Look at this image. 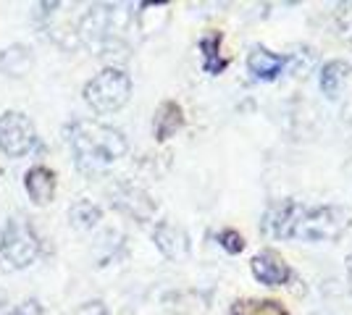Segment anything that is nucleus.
Returning a JSON list of instances; mask_svg holds the SVG:
<instances>
[{
	"label": "nucleus",
	"mask_w": 352,
	"mask_h": 315,
	"mask_svg": "<svg viewBox=\"0 0 352 315\" xmlns=\"http://www.w3.org/2000/svg\"><path fill=\"white\" fill-rule=\"evenodd\" d=\"M24 187H27V195L34 205H47L56 195V174L45 165H34L27 171Z\"/></svg>",
	"instance_id": "9b49d317"
},
{
	"label": "nucleus",
	"mask_w": 352,
	"mask_h": 315,
	"mask_svg": "<svg viewBox=\"0 0 352 315\" xmlns=\"http://www.w3.org/2000/svg\"><path fill=\"white\" fill-rule=\"evenodd\" d=\"M250 270H252V276L265 286H284L289 279H292L289 263H287L281 255H276V253H271V250L258 253V255L252 257Z\"/></svg>",
	"instance_id": "423d86ee"
},
{
	"label": "nucleus",
	"mask_w": 352,
	"mask_h": 315,
	"mask_svg": "<svg viewBox=\"0 0 352 315\" xmlns=\"http://www.w3.org/2000/svg\"><path fill=\"white\" fill-rule=\"evenodd\" d=\"M300 202L287 197V200H279L276 205H271V210L265 213V229L271 237L276 240H292L294 224H297V215H300Z\"/></svg>",
	"instance_id": "0eeeda50"
},
{
	"label": "nucleus",
	"mask_w": 352,
	"mask_h": 315,
	"mask_svg": "<svg viewBox=\"0 0 352 315\" xmlns=\"http://www.w3.org/2000/svg\"><path fill=\"white\" fill-rule=\"evenodd\" d=\"M74 315H108V310H105L103 302L95 300V302H85V305H82Z\"/></svg>",
	"instance_id": "412c9836"
},
{
	"label": "nucleus",
	"mask_w": 352,
	"mask_h": 315,
	"mask_svg": "<svg viewBox=\"0 0 352 315\" xmlns=\"http://www.w3.org/2000/svg\"><path fill=\"white\" fill-rule=\"evenodd\" d=\"M182 126H184V110H182V105L174 103V100H166V103L158 105V110L153 116V135H155L158 142H166L168 137H174Z\"/></svg>",
	"instance_id": "f8f14e48"
},
{
	"label": "nucleus",
	"mask_w": 352,
	"mask_h": 315,
	"mask_svg": "<svg viewBox=\"0 0 352 315\" xmlns=\"http://www.w3.org/2000/svg\"><path fill=\"white\" fill-rule=\"evenodd\" d=\"M248 71L261 82H274L287 71V56H279L263 45H255L248 56Z\"/></svg>",
	"instance_id": "6e6552de"
},
{
	"label": "nucleus",
	"mask_w": 352,
	"mask_h": 315,
	"mask_svg": "<svg viewBox=\"0 0 352 315\" xmlns=\"http://www.w3.org/2000/svg\"><path fill=\"white\" fill-rule=\"evenodd\" d=\"M40 255V240L24 218H11L0 237V263L6 270L27 268Z\"/></svg>",
	"instance_id": "20e7f679"
},
{
	"label": "nucleus",
	"mask_w": 352,
	"mask_h": 315,
	"mask_svg": "<svg viewBox=\"0 0 352 315\" xmlns=\"http://www.w3.org/2000/svg\"><path fill=\"white\" fill-rule=\"evenodd\" d=\"M113 205L124 210L126 215H132L134 221H150L155 213V202L150 200L147 192L137 189V187H118L113 192Z\"/></svg>",
	"instance_id": "9d476101"
},
{
	"label": "nucleus",
	"mask_w": 352,
	"mask_h": 315,
	"mask_svg": "<svg viewBox=\"0 0 352 315\" xmlns=\"http://www.w3.org/2000/svg\"><path fill=\"white\" fill-rule=\"evenodd\" d=\"M347 279H350V284H352V253H350V257H347Z\"/></svg>",
	"instance_id": "5701e85b"
},
{
	"label": "nucleus",
	"mask_w": 352,
	"mask_h": 315,
	"mask_svg": "<svg viewBox=\"0 0 352 315\" xmlns=\"http://www.w3.org/2000/svg\"><path fill=\"white\" fill-rule=\"evenodd\" d=\"M229 315H289V310L276 300H236L232 302Z\"/></svg>",
	"instance_id": "f3484780"
},
{
	"label": "nucleus",
	"mask_w": 352,
	"mask_h": 315,
	"mask_svg": "<svg viewBox=\"0 0 352 315\" xmlns=\"http://www.w3.org/2000/svg\"><path fill=\"white\" fill-rule=\"evenodd\" d=\"M168 21V5L166 3H142L137 11V24L142 34H155L161 32Z\"/></svg>",
	"instance_id": "dca6fc26"
},
{
	"label": "nucleus",
	"mask_w": 352,
	"mask_h": 315,
	"mask_svg": "<svg viewBox=\"0 0 352 315\" xmlns=\"http://www.w3.org/2000/svg\"><path fill=\"white\" fill-rule=\"evenodd\" d=\"M69 221H72L74 229L89 231L92 226L100 221V208H98L92 200H79V202H74L72 210H69Z\"/></svg>",
	"instance_id": "a211bd4d"
},
{
	"label": "nucleus",
	"mask_w": 352,
	"mask_h": 315,
	"mask_svg": "<svg viewBox=\"0 0 352 315\" xmlns=\"http://www.w3.org/2000/svg\"><path fill=\"white\" fill-rule=\"evenodd\" d=\"M219 244L229 253V255H239L242 250H245V237L239 234V231H234V229H223V231H219Z\"/></svg>",
	"instance_id": "aec40b11"
},
{
	"label": "nucleus",
	"mask_w": 352,
	"mask_h": 315,
	"mask_svg": "<svg viewBox=\"0 0 352 315\" xmlns=\"http://www.w3.org/2000/svg\"><path fill=\"white\" fill-rule=\"evenodd\" d=\"M74 158L82 174L100 176L111 163L126 155V137L100 121H76L69 129Z\"/></svg>",
	"instance_id": "f257e3e1"
},
{
	"label": "nucleus",
	"mask_w": 352,
	"mask_h": 315,
	"mask_svg": "<svg viewBox=\"0 0 352 315\" xmlns=\"http://www.w3.org/2000/svg\"><path fill=\"white\" fill-rule=\"evenodd\" d=\"M132 97V79L124 69H103L85 84V100L98 113H113L129 103Z\"/></svg>",
	"instance_id": "f03ea898"
},
{
	"label": "nucleus",
	"mask_w": 352,
	"mask_h": 315,
	"mask_svg": "<svg viewBox=\"0 0 352 315\" xmlns=\"http://www.w3.org/2000/svg\"><path fill=\"white\" fill-rule=\"evenodd\" d=\"M313 63H316V50H310V47H297L294 53L287 56V71L294 76H305L313 69Z\"/></svg>",
	"instance_id": "6ab92c4d"
},
{
	"label": "nucleus",
	"mask_w": 352,
	"mask_h": 315,
	"mask_svg": "<svg viewBox=\"0 0 352 315\" xmlns=\"http://www.w3.org/2000/svg\"><path fill=\"white\" fill-rule=\"evenodd\" d=\"M14 315H45V313H43V305H40L37 300H27Z\"/></svg>",
	"instance_id": "4be33fe9"
},
{
	"label": "nucleus",
	"mask_w": 352,
	"mask_h": 315,
	"mask_svg": "<svg viewBox=\"0 0 352 315\" xmlns=\"http://www.w3.org/2000/svg\"><path fill=\"white\" fill-rule=\"evenodd\" d=\"M153 240H155V247L163 253V257H168V260H184L190 255V237L182 226L163 221L155 226Z\"/></svg>",
	"instance_id": "1a4fd4ad"
},
{
	"label": "nucleus",
	"mask_w": 352,
	"mask_h": 315,
	"mask_svg": "<svg viewBox=\"0 0 352 315\" xmlns=\"http://www.w3.org/2000/svg\"><path fill=\"white\" fill-rule=\"evenodd\" d=\"M352 74V66L347 60H329V63H323L321 69V76H318V84H321V92L326 97H339V92L344 87V82L350 79Z\"/></svg>",
	"instance_id": "ddd939ff"
},
{
	"label": "nucleus",
	"mask_w": 352,
	"mask_h": 315,
	"mask_svg": "<svg viewBox=\"0 0 352 315\" xmlns=\"http://www.w3.org/2000/svg\"><path fill=\"white\" fill-rule=\"evenodd\" d=\"M34 124L24 113L8 110L0 116V150L11 158H21L34 148Z\"/></svg>",
	"instance_id": "39448f33"
},
{
	"label": "nucleus",
	"mask_w": 352,
	"mask_h": 315,
	"mask_svg": "<svg viewBox=\"0 0 352 315\" xmlns=\"http://www.w3.org/2000/svg\"><path fill=\"white\" fill-rule=\"evenodd\" d=\"M34 56L27 45H11L0 53V71L8 76H24L32 71Z\"/></svg>",
	"instance_id": "4468645a"
},
{
	"label": "nucleus",
	"mask_w": 352,
	"mask_h": 315,
	"mask_svg": "<svg viewBox=\"0 0 352 315\" xmlns=\"http://www.w3.org/2000/svg\"><path fill=\"white\" fill-rule=\"evenodd\" d=\"M344 229H347V213L337 205H316V208L302 205L297 224H294L292 240L329 242L337 240Z\"/></svg>",
	"instance_id": "7ed1b4c3"
},
{
	"label": "nucleus",
	"mask_w": 352,
	"mask_h": 315,
	"mask_svg": "<svg viewBox=\"0 0 352 315\" xmlns=\"http://www.w3.org/2000/svg\"><path fill=\"white\" fill-rule=\"evenodd\" d=\"M221 32H210L200 40V53H203V69L208 74H221L226 66H229V58L221 53Z\"/></svg>",
	"instance_id": "2eb2a0df"
}]
</instances>
